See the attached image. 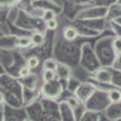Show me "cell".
Masks as SVG:
<instances>
[{"instance_id":"obj_1","label":"cell","mask_w":121,"mask_h":121,"mask_svg":"<svg viewBox=\"0 0 121 121\" xmlns=\"http://www.w3.org/2000/svg\"><path fill=\"white\" fill-rule=\"evenodd\" d=\"M112 73L108 72L107 69H100L96 73V79L102 84H110L112 82Z\"/></svg>"},{"instance_id":"obj_2","label":"cell","mask_w":121,"mask_h":121,"mask_svg":"<svg viewBox=\"0 0 121 121\" xmlns=\"http://www.w3.org/2000/svg\"><path fill=\"white\" fill-rule=\"evenodd\" d=\"M108 99L110 103H120L121 102V91L116 88H112L108 91Z\"/></svg>"},{"instance_id":"obj_3","label":"cell","mask_w":121,"mask_h":121,"mask_svg":"<svg viewBox=\"0 0 121 121\" xmlns=\"http://www.w3.org/2000/svg\"><path fill=\"white\" fill-rule=\"evenodd\" d=\"M70 73H72V70L70 68L65 64H58L57 65V69H56V74L57 76L62 78V79H68L70 76Z\"/></svg>"},{"instance_id":"obj_4","label":"cell","mask_w":121,"mask_h":121,"mask_svg":"<svg viewBox=\"0 0 121 121\" xmlns=\"http://www.w3.org/2000/svg\"><path fill=\"white\" fill-rule=\"evenodd\" d=\"M63 36L68 41H73V40L78 38V30L74 27H67L63 32Z\"/></svg>"},{"instance_id":"obj_5","label":"cell","mask_w":121,"mask_h":121,"mask_svg":"<svg viewBox=\"0 0 121 121\" xmlns=\"http://www.w3.org/2000/svg\"><path fill=\"white\" fill-rule=\"evenodd\" d=\"M56 70H46L44 69V72H43V80H44V82H51L53 81V80H56Z\"/></svg>"},{"instance_id":"obj_6","label":"cell","mask_w":121,"mask_h":121,"mask_svg":"<svg viewBox=\"0 0 121 121\" xmlns=\"http://www.w3.org/2000/svg\"><path fill=\"white\" fill-rule=\"evenodd\" d=\"M30 39H32V45L34 46H40L44 44V35L41 33H33L32 36H30Z\"/></svg>"},{"instance_id":"obj_7","label":"cell","mask_w":121,"mask_h":121,"mask_svg":"<svg viewBox=\"0 0 121 121\" xmlns=\"http://www.w3.org/2000/svg\"><path fill=\"white\" fill-rule=\"evenodd\" d=\"M17 45L21 48H27V47H29L30 45H32V39H30L29 36H21L17 41Z\"/></svg>"},{"instance_id":"obj_8","label":"cell","mask_w":121,"mask_h":121,"mask_svg":"<svg viewBox=\"0 0 121 121\" xmlns=\"http://www.w3.org/2000/svg\"><path fill=\"white\" fill-rule=\"evenodd\" d=\"M57 65H58V63L53 58H48L44 62V69H46V70H56Z\"/></svg>"},{"instance_id":"obj_9","label":"cell","mask_w":121,"mask_h":121,"mask_svg":"<svg viewBox=\"0 0 121 121\" xmlns=\"http://www.w3.org/2000/svg\"><path fill=\"white\" fill-rule=\"evenodd\" d=\"M40 64V59L36 57V56H32V57H29L28 60H27V65L32 69V68H36L38 65Z\"/></svg>"},{"instance_id":"obj_10","label":"cell","mask_w":121,"mask_h":121,"mask_svg":"<svg viewBox=\"0 0 121 121\" xmlns=\"http://www.w3.org/2000/svg\"><path fill=\"white\" fill-rule=\"evenodd\" d=\"M43 18H44V21H45V22H47V21H50V19L56 18V15H55V12L52 11V10H46V11L44 12Z\"/></svg>"},{"instance_id":"obj_11","label":"cell","mask_w":121,"mask_h":121,"mask_svg":"<svg viewBox=\"0 0 121 121\" xmlns=\"http://www.w3.org/2000/svg\"><path fill=\"white\" fill-rule=\"evenodd\" d=\"M18 74H19V76H21V78H27V76H29V75H30V68H29L28 65L22 67L21 69H19Z\"/></svg>"},{"instance_id":"obj_12","label":"cell","mask_w":121,"mask_h":121,"mask_svg":"<svg viewBox=\"0 0 121 121\" xmlns=\"http://www.w3.org/2000/svg\"><path fill=\"white\" fill-rule=\"evenodd\" d=\"M57 27H58V22H57L56 18L50 19V21L46 22V28H47L48 30H53V29H56Z\"/></svg>"},{"instance_id":"obj_13","label":"cell","mask_w":121,"mask_h":121,"mask_svg":"<svg viewBox=\"0 0 121 121\" xmlns=\"http://www.w3.org/2000/svg\"><path fill=\"white\" fill-rule=\"evenodd\" d=\"M113 46H114V50H115L117 53L121 52V38H117L115 40V41L113 43Z\"/></svg>"}]
</instances>
